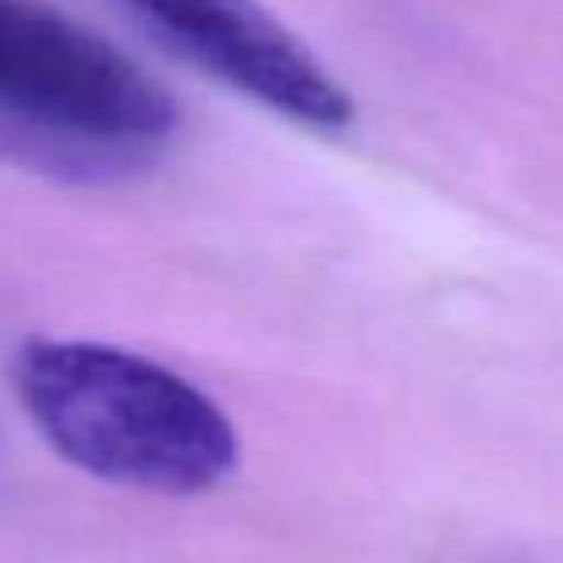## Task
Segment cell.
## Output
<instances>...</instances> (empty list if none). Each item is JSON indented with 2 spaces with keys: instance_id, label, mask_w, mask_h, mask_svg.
<instances>
[{
  "instance_id": "obj_1",
  "label": "cell",
  "mask_w": 563,
  "mask_h": 563,
  "mask_svg": "<svg viewBox=\"0 0 563 563\" xmlns=\"http://www.w3.org/2000/svg\"><path fill=\"white\" fill-rule=\"evenodd\" d=\"M12 391L54 456L92 479L188 498L238 467L227 410L131 349L31 338L12 356Z\"/></svg>"
},
{
  "instance_id": "obj_2",
  "label": "cell",
  "mask_w": 563,
  "mask_h": 563,
  "mask_svg": "<svg viewBox=\"0 0 563 563\" xmlns=\"http://www.w3.org/2000/svg\"><path fill=\"white\" fill-rule=\"evenodd\" d=\"M180 108L119 46L46 0H0V165L119 185L162 162Z\"/></svg>"
},
{
  "instance_id": "obj_3",
  "label": "cell",
  "mask_w": 563,
  "mask_h": 563,
  "mask_svg": "<svg viewBox=\"0 0 563 563\" xmlns=\"http://www.w3.org/2000/svg\"><path fill=\"white\" fill-rule=\"evenodd\" d=\"M157 43L238 97L319 134L356 119L349 89L257 0H123Z\"/></svg>"
}]
</instances>
